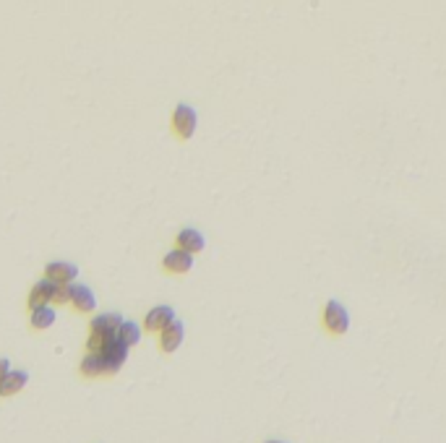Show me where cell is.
Here are the masks:
<instances>
[{"label":"cell","instance_id":"1","mask_svg":"<svg viewBox=\"0 0 446 443\" xmlns=\"http://www.w3.org/2000/svg\"><path fill=\"white\" fill-rule=\"evenodd\" d=\"M324 326L334 336H342V334L350 332V313L347 308L339 300H329L327 308H324Z\"/></svg>","mask_w":446,"mask_h":443},{"label":"cell","instance_id":"2","mask_svg":"<svg viewBox=\"0 0 446 443\" xmlns=\"http://www.w3.org/2000/svg\"><path fill=\"white\" fill-rule=\"evenodd\" d=\"M196 125H199V115L191 104H178L173 112V130L181 136V139H191L196 133Z\"/></svg>","mask_w":446,"mask_h":443},{"label":"cell","instance_id":"3","mask_svg":"<svg viewBox=\"0 0 446 443\" xmlns=\"http://www.w3.org/2000/svg\"><path fill=\"white\" fill-rule=\"evenodd\" d=\"M128 350H131V347H126L120 339H112V342L107 344V350L102 352V360H105V376H115V373L126 365Z\"/></svg>","mask_w":446,"mask_h":443},{"label":"cell","instance_id":"4","mask_svg":"<svg viewBox=\"0 0 446 443\" xmlns=\"http://www.w3.org/2000/svg\"><path fill=\"white\" fill-rule=\"evenodd\" d=\"M79 277V266L71 261H53L45 268V279H50L53 285H73Z\"/></svg>","mask_w":446,"mask_h":443},{"label":"cell","instance_id":"5","mask_svg":"<svg viewBox=\"0 0 446 443\" xmlns=\"http://www.w3.org/2000/svg\"><path fill=\"white\" fill-rule=\"evenodd\" d=\"M91 334L97 336H107V339H118V329L123 326V315L118 313H102L91 318Z\"/></svg>","mask_w":446,"mask_h":443},{"label":"cell","instance_id":"6","mask_svg":"<svg viewBox=\"0 0 446 443\" xmlns=\"http://www.w3.org/2000/svg\"><path fill=\"white\" fill-rule=\"evenodd\" d=\"M175 321V311L170 308V305H157V308H152L149 313H146L144 318V329L146 332H162V329H167L170 323Z\"/></svg>","mask_w":446,"mask_h":443},{"label":"cell","instance_id":"7","mask_svg":"<svg viewBox=\"0 0 446 443\" xmlns=\"http://www.w3.org/2000/svg\"><path fill=\"white\" fill-rule=\"evenodd\" d=\"M183 339H185V323L178 321V318H175L167 329L159 332V347H162V352H167V355L178 350L183 344Z\"/></svg>","mask_w":446,"mask_h":443},{"label":"cell","instance_id":"8","mask_svg":"<svg viewBox=\"0 0 446 443\" xmlns=\"http://www.w3.org/2000/svg\"><path fill=\"white\" fill-rule=\"evenodd\" d=\"M162 266L164 271H170V274H188L193 268V256L181 248H175L162 259Z\"/></svg>","mask_w":446,"mask_h":443},{"label":"cell","instance_id":"9","mask_svg":"<svg viewBox=\"0 0 446 443\" xmlns=\"http://www.w3.org/2000/svg\"><path fill=\"white\" fill-rule=\"evenodd\" d=\"M71 305L79 313H94L97 308V297L86 285H71Z\"/></svg>","mask_w":446,"mask_h":443},{"label":"cell","instance_id":"10","mask_svg":"<svg viewBox=\"0 0 446 443\" xmlns=\"http://www.w3.org/2000/svg\"><path fill=\"white\" fill-rule=\"evenodd\" d=\"M175 243H178V248L191 253V256H196V253H201V250L206 248V238L199 230H193V227H185V230L178 232Z\"/></svg>","mask_w":446,"mask_h":443},{"label":"cell","instance_id":"11","mask_svg":"<svg viewBox=\"0 0 446 443\" xmlns=\"http://www.w3.org/2000/svg\"><path fill=\"white\" fill-rule=\"evenodd\" d=\"M53 289L55 285L50 279H39L34 287H32V292H29V311H39V308H45V305L53 303Z\"/></svg>","mask_w":446,"mask_h":443},{"label":"cell","instance_id":"12","mask_svg":"<svg viewBox=\"0 0 446 443\" xmlns=\"http://www.w3.org/2000/svg\"><path fill=\"white\" fill-rule=\"evenodd\" d=\"M27 383H29L27 370H11L8 376L0 381V397H16Z\"/></svg>","mask_w":446,"mask_h":443},{"label":"cell","instance_id":"13","mask_svg":"<svg viewBox=\"0 0 446 443\" xmlns=\"http://www.w3.org/2000/svg\"><path fill=\"white\" fill-rule=\"evenodd\" d=\"M29 323H32V329H37V332L50 329V326L55 323V308L53 305H45V308H39V311H32Z\"/></svg>","mask_w":446,"mask_h":443},{"label":"cell","instance_id":"14","mask_svg":"<svg viewBox=\"0 0 446 443\" xmlns=\"http://www.w3.org/2000/svg\"><path fill=\"white\" fill-rule=\"evenodd\" d=\"M79 368H81V376H86V379H100V376H105V360H102V355H86Z\"/></svg>","mask_w":446,"mask_h":443},{"label":"cell","instance_id":"15","mask_svg":"<svg viewBox=\"0 0 446 443\" xmlns=\"http://www.w3.org/2000/svg\"><path fill=\"white\" fill-rule=\"evenodd\" d=\"M118 339L126 347H136L141 342V326L136 321H123V326L118 329Z\"/></svg>","mask_w":446,"mask_h":443},{"label":"cell","instance_id":"16","mask_svg":"<svg viewBox=\"0 0 446 443\" xmlns=\"http://www.w3.org/2000/svg\"><path fill=\"white\" fill-rule=\"evenodd\" d=\"M50 305H71V285H55Z\"/></svg>","mask_w":446,"mask_h":443},{"label":"cell","instance_id":"17","mask_svg":"<svg viewBox=\"0 0 446 443\" xmlns=\"http://www.w3.org/2000/svg\"><path fill=\"white\" fill-rule=\"evenodd\" d=\"M11 370H13V368H11V362H8V360H3V357H0V381L6 379V376H8Z\"/></svg>","mask_w":446,"mask_h":443},{"label":"cell","instance_id":"18","mask_svg":"<svg viewBox=\"0 0 446 443\" xmlns=\"http://www.w3.org/2000/svg\"><path fill=\"white\" fill-rule=\"evenodd\" d=\"M266 443H284V441H266Z\"/></svg>","mask_w":446,"mask_h":443}]
</instances>
